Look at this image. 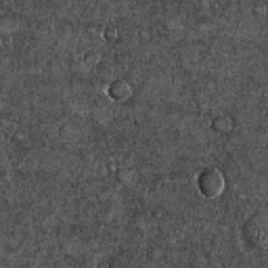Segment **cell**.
Here are the masks:
<instances>
[{
  "instance_id": "obj_1",
  "label": "cell",
  "mask_w": 268,
  "mask_h": 268,
  "mask_svg": "<svg viewBox=\"0 0 268 268\" xmlns=\"http://www.w3.org/2000/svg\"><path fill=\"white\" fill-rule=\"evenodd\" d=\"M243 239L256 249H268V212H256L243 224Z\"/></svg>"
},
{
  "instance_id": "obj_2",
  "label": "cell",
  "mask_w": 268,
  "mask_h": 268,
  "mask_svg": "<svg viewBox=\"0 0 268 268\" xmlns=\"http://www.w3.org/2000/svg\"><path fill=\"white\" fill-rule=\"evenodd\" d=\"M197 189L203 197H208V199L218 197V195H222V191H224V176H222V172L216 168H205L197 176Z\"/></svg>"
},
{
  "instance_id": "obj_3",
  "label": "cell",
  "mask_w": 268,
  "mask_h": 268,
  "mask_svg": "<svg viewBox=\"0 0 268 268\" xmlns=\"http://www.w3.org/2000/svg\"><path fill=\"white\" fill-rule=\"evenodd\" d=\"M109 96L113 101H128L130 96L134 94V88H132V84L130 82H126V80H113V82L109 84Z\"/></svg>"
},
{
  "instance_id": "obj_4",
  "label": "cell",
  "mask_w": 268,
  "mask_h": 268,
  "mask_svg": "<svg viewBox=\"0 0 268 268\" xmlns=\"http://www.w3.org/2000/svg\"><path fill=\"white\" fill-rule=\"evenodd\" d=\"M212 128L216 130L218 134H228V132H233L235 122H233L230 115H218V118L212 122Z\"/></svg>"
},
{
  "instance_id": "obj_5",
  "label": "cell",
  "mask_w": 268,
  "mask_h": 268,
  "mask_svg": "<svg viewBox=\"0 0 268 268\" xmlns=\"http://www.w3.org/2000/svg\"><path fill=\"white\" fill-rule=\"evenodd\" d=\"M84 63H86L88 67H94V65H99V63H101V55H99V52H94V50L86 52V55H84Z\"/></svg>"
},
{
  "instance_id": "obj_6",
  "label": "cell",
  "mask_w": 268,
  "mask_h": 268,
  "mask_svg": "<svg viewBox=\"0 0 268 268\" xmlns=\"http://www.w3.org/2000/svg\"><path fill=\"white\" fill-rule=\"evenodd\" d=\"M118 36H120V30H118V28H113V25H111V28H107V30H105V38L109 40V42L118 40Z\"/></svg>"
}]
</instances>
